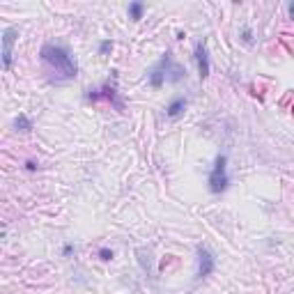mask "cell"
Masks as SVG:
<instances>
[{
  "mask_svg": "<svg viewBox=\"0 0 294 294\" xmlns=\"http://www.w3.org/2000/svg\"><path fill=\"white\" fill-rule=\"evenodd\" d=\"M143 2H131L129 5V16L133 18V21H138V18H143Z\"/></svg>",
  "mask_w": 294,
  "mask_h": 294,
  "instance_id": "obj_10",
  "label": "cell"
},
{
  "mask_svg": "<svg viewBox=\"0 0 294 294\" xmlns=\"http://www.w3.org/2000/svg\"><path fill=\"white\" fill-rule=\"evenodd\" d=\"M14 39H16V30L14 28H7L2 33V67L9 69L12 65V46H14Z\"/></svg>",
  "mask_w": 294,
  "mask_h": 294,
  "instance_id": "obj_3",
  "label": "cell"
},
{
  "mask_svg": "<svg viewBox=\"0 0 294 294\" xmlns=\"http://www.w3.org/2000/svg\"><path fill=\"white\" fill-rule=\"evenodd\" d=\"M196 62H198L200 78H207L209 76V55H207V49H205V44L202 42L196 46Z\"/></svg>",
  "mask_w": 294,
  "mask_h": 294,
  "instance_id": "obj_6",
  "label": "cell"
},
{
  "mask_svg": "<svg viewBox=\"0 0 294 294\" xmlns=\"http://www.w3.org/2000/svg\"><path fill=\"white\" fill-rule=\"evenodd\" d=\"M14 127H16L18 131H23V133H28V131L33 129V122L28 120L26 115H18L16 120H14Z\"/></svg>",
  "mask_w": 294,
  "mask_h": 294,
  "instance_id": "obj_9",
  "label": "cell"
},
{
  "mask_svg": "<svg viewBox=\"0 0 294 294\" xmlns=\"http://www.w3.org/2000/svg\"><path fill=\"white\" fill-rule=\"evenodd\" d=\"M99 92H101V97H104V99H108V101H111V104L115 106L117 111H124V104H122L120 99H117V92H115V87L104 85L101 90H99Z\"/></svg>",
  "mask_w": 294,
  "mask_h": 294,
  "instance_id": "obj_7",
  "label": "cell"
},
{
  "mask_svg": "<svg viewBox=\"0 0 294 294\" xmlns=\"http://www.w3.org/2000/svg\"><path fill=\"white\" fill-rule=\"evenodd\" d=\"M212 271H214V258H212V253H209L207 248L200 246L198 248V276L205 278V276H209Z\"/></svg>",
  "mask_w": 294,
  "mask_h": 294,
  "instance_id": "obj_4",
  "label": "cell"
},
{
  "mask_svg": "<svg viewBox=\"0 0 294 294\" xmlns=\"http://www.w3.org/2000/svg\"><path fill=\"white\" fill-rule=\"evenodd\" d=\"M184 108H186V99L184 97H177V99L170 101V106L165 108V113H168V117H177V115H182Z\"/></svg>",
  "mask_w": 294,
  "mask_h": 294,
  "instance_id": "obj_8",
  "label": "cell"
},
{
  "mask_svg": "<svg viewBox=\"0 0 294 294\" xmlns=\"http://www.w3.org/2000/svg\"><path fill=\"white\" fill-rule=\"evenodd\" d=\"M184 78V69L180 67V65H173V69H170V74H168V81L170 83H180Z\"/></svg>",
  "mask_w": 294,
  "mask_h": 294,
  "instance_id": "obj_11",
  "label": "cell"
},
{
  "mask_svg": "<svg viewBox=\"0 0 294 294\" xmlns=\"http://www.w3.org/2000/svg\"><path fill=\"white\" fill-rule=\"evenodd\" d=\"M39 55H42V62L46 65L49 74H53L55 81H71V78H76L78 74L76 60L69 55L67 49L55 46V44H44Z\"/></svg>",
  "mask_w": 294,
  "mask_h": 294,
  "instance_id": "obj_1",
  "label": "cell"
},
{
  "mask_svg": "<svg viewBox=\"0 0 294 294\" xmlns=\"http://www.w3.org/2000/svg\"><path fill=\"white\" fill-rule=\"evenodd\" d=\"M165 74H168V55H165L163 60L156 65L154 69H152V74H149V85L154 87V90H159V87L163 85V81L168 78Z\"/></svg>",
  "mask_w": 294,
  "mask_h": 294,
  "instance_id": "obj_5",
  "label": "cell"
},
{
  "mask_svg": "<svg viewBox=\"0 0 294 294\" xmlns=\"http://www.w3.org/2000/svg\"><path fill=\"white\" fill-rule=\"evenodd\" d=\"M26 168H28V170H30V173H33V170H37V163H35V161H28V163H26Z\"/></svg>",
  "mask_w": 294,
  "mask_h": 294,
  "instance_id": "obj_14",
  "label": "cell"
},
{
  "mask_svg": "<svg viewBox=\"0 0 294 294\" xmlns=\"http://www.w3.org/2000/svg\"><path fill=\"white\" fill-rule=\"evenodd\" d=\"M230 184V177H228V156L218 154L216 163H214V170L209 173V191L212 193H223Z\"/></svg>",
  "mask_w": 294,
  "mask_h": 294,
  "instance_id": "obj_2",
  "label": "cell"
},
{
  "mask_svg": "<svg viewBox=\"0 0 294 294\" xmlns=\"http://www.w3.org/2000/svg\"><path fill=\"white\" fill-rule=\"evenodd\" d=\"M108 51H113V42H111V39L101 42V46H99V53H101V55H106Z\"/></svg>",
  "mask_w": 294,
  "mask_h": 294,
  "instance_id": "obj_12",
  "label": "cell"
},
{
  "mask_svg": "<svg viewBox=\"0 0 294 294\" xmlns=\"http://www.w3.org/2000/svg\"><path fill=\"white\" fill-rule=\"evenodd\" d=\"M290 16L294 18V2H292V5H290Z\"/></svg>",
  "mask_w": 294,
  "mask_h": 294,
  "instance_id": "obj_15",
  "label": "cell"
},
{
  "mask_svg": "<svg viewBox=\"0 0 294 294\" xmlns=\"http://www.w3.org/2000/svg\"><path fill=\"white\" fill-rule=\"evenodd\" d=\"M99 258H101V260H106V262H108V260L113 258V251H108V248H101V251H99Z\"/></svg>",
  "mask_w": 294,
  "mask_h": 294,
  "instance_id": "obj_13",
  "label": "cell"
}]
</instances>
